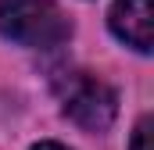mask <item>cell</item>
I'll return each mask as SVG.
<instances>
[{
	"instance_id": "2",
	"label": "cell",
	"mask_w": 154,
	"mask_h": 150,
	"mask_svg": "<svg viewBox=\"0 0 154 150\" xmlns=\"http://www.w3.org/2000/svg\"><path fill=\"white\" fill-rule=\"evenodd\" d=\"M61 107L79 129L104 132V129H111V122L118 114V93L93 75H75L61 97Z\"/></svg>"
},
{
	"instance_id": "1",
	"label": "cell",
	"mask_w": 154,
	"mask_h": 150,
	"mask_svg": "<svg viewBox=\"0 0 154 150\" xmlns=\"http://www.w3.org/2000/svg\"><path fill=\"white\" fill-rule=\"evenodd\" d=\"M0 36L29 50H54L72 36V22L54 0H0Z\"/></svg>"
},
{
	"instance_id": "4",
	"label": "cell",
	"mask_w": 154,
	"mask_h": 150,
	"mask_svg": "<svg viewBox=\"0 0 154 150\" xmlns=\"http://www.w3.org/2000/svg\"><path fill=\"white\" fill-rule=\"evenodd\" d=\"M129 150H151V114H143L133 129V140H129Z\"/></svg>"
},
{
	"instance_id": "5",
	"label": "cell",
	"mask_w": 154,
	"mask_h": 150,
	"mask_svg": "<svg viewBox=\"0 0 154 150\" xmlns=\"http://www.w3.org/2000/svg\"><path fill=\"white\" fill-rule=\"evenodd\" d=\"M32 150H68V147H61V143H54V140H43V143H36Z\"/></svg>"
},
{
	"instance_id": "3",
	"label": "cell",
	"mask_w": 154,
	"mask_h": 150,
	"mask_svg": "<svg viewBox=\"0 0 154 150\" xmlns=\"http://www.w3.org/2000/svg\"><path fill=\"white\" fill-rule=\"evenodd\" d=\"M108 25L125 46H133L140 54H151V46H154V7H151V0H115L111 14H108Z\"/></svg>"
}]
</instances>
